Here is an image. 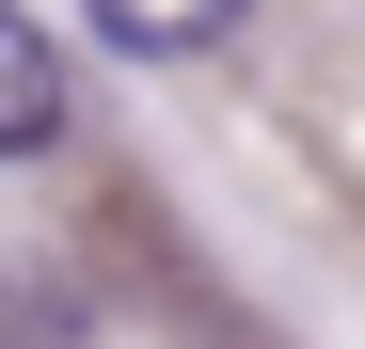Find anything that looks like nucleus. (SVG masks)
Wrapping results in <instances>:
<instances>
[{"label": "nucleus", "mask_w": 365, "mask_h": 349, "mask_svg": "<svg viewBox=\"0 0 365 349\" xmlns=\"http://www.w3.org/2000/svg\"><path fill=\"white\" fill-rule=\"evenodd\" d=\"M48 127H64V48H48L16 0H0V159H32Z\"/></svg>", "instance_id": "f257e3e1"}, {"label": "nucleus", "mask_w": 365, "mask_h": 349, "mask_svg": "<svg viewBox=\"0 0 365 349\" xmlns=\"http://www.w3.org/2000/svg\"><path fill=\"white\" fill-rule=\"evenodd\" d=\"M96 32H111V48H143V64H191V48L238 32V0H96Z\"/></svg>", "instance_id": "f03ea898"}]
</instances>
